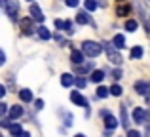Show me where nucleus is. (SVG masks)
<instances>
[{
  "instance_id": "obj_16",
  "label": "nucleus",
  "mask_w": 150,
  "mask_h": 137,
  "mask_svg": "<svg viewBox=\"0 0 150 137\" xmlns=\"http://www.w3.org/2000/svg\"><path fill=\"white\" fill-rule=\"evenodd\" d=\"M91 69H93V63L89 61L88 65H76V69H74V70H76L78 74H84V72H89Z\"/></svg>"
},
{
  "instance_id": "obj_1",
  "label": "nucleus",
  "mask_w": 150,
  "mask_h": 137,
  "mask_svg": "<svg viewBox=\"0 0 150 137\" xmlns=\"http://www.w3.org/2000/svg\"><path fill=\"white\" fill-rule=\"evenodd\" d=\"M101 52H103V46L97 44V42H93V40H86L84 44H82V55L97 57V55H101Z\"/></svg>"
},
{
  "instance_id": "obj_6",
  "label": "nucleus",
  "mask_w": 150,
  "mask_h": 137,
  "mask_svg": "<svg viewBox=\"0 0 150 137\" xmlns=\"http://www.w3.org/2000/svg\"><path fill=\"white\" fill-rule=\"evenodd\" d=\"M30 19H34V21H44V13H42L40 6L38 4H30Z\"/></svg>"
},
{
  "instance_id": "obj_5",
  "label": "nucleus",
  "mask_w": 150,
  "mask_h": 137,
  "mask_svg": "<svg viewBox=\"0 0 150 137\" xmlns=\"http://www.w3.org/2000/svg\"><path fill=\"white\" fill-rule=\"evenodd\" d=\"M133 120H135V124H146V111L137 107L133 111Z\"/></svg>"
},
{
  "instance_id": "obj_2",
  "label": "nucleus",
  "mask_w": 150,
  "mask_h": 137,
  "mask_svg": "<svg viewBox=\"0 0 150 137\" xmlns=\"http://www.w3.org/2000/svg\"><path fill=\"white\" fill-rule=\"evenodd\" d=\"M105 50H106V55H108V61L110 63H114V65H122V55H120V52H116L114 50V46L112 44H106L105 42Z\"/></svg>"
},
{
  "instance_id": "obj_23",
  "label": "nucleus",
  "mask_w": 150,
  "mask_h": 137,
  "mask_svg": "<svg viewBox=\"0 0 150 137\" xmlns=\"http://www.w3.org/2000/svg\"><path fill=\"white\" fill-rule=\"evenodd\" d=\"M122 92H124V89H122V86H118V84H114L112 88L108 89V93H112V95H116V97H120Z\"/></svg>"
},
{
  "instance_id": "obj_36",
  "label": "nucleus",
  "mask_w": 150,
  "mask_h": 137,
  "mask_svg": "<svg viewBox=\"0 0 150 137\" xmlns=\"http://www.w3.org/2000/svg\"><path fill=\"white\" fill-rule=\"evenodd\" d=\"M0 126H4V128H10V120H2V122H0Z\"/></svg>"
},
{
  "instance_id": "obj_31",
  "label": "nucleus",
  "mask_w": 150,
  "mask_h": 137,
  "mask_svg": "<svg viewBox=\"0 0 150 137\" xmlns=\"http://www.w3.org/2000/svg\"><path fill=\"white\" fill-rule=\"evenodd\" d=\"M34 105H36L38 111H40V109H44V101H42V99H36V101H34Z\"/></svg>"
},
{
  "instance_id": "obj_22",
  "label": "nucleus",
  "mask_w": 150,
  "mask_h": 137,
  "mask_svg": "<svg viewBox=\"0 0 150 137\" xmlns=\"http://www.w3.org/2000/svg\"><path fill=\"white\" fill-rule=\"evenodd\" d=\"M103 78H105V72H103V70H93L91 72V80L93 82H101Z\"/></svg>"
},
{
  "instance_id": "obj_14",
  "label": "nucleus",
  "mask_w": 150,
  "mask_h": 137,
  "mask_svg": "<svg viewBox=\"0 0 150 137\" xmlns=\"http://www.w3.org/2000/svg\"><path fill=\"white\" fill-rule=\"evenodd\" d=\"M129 11H131V6H129V4H122V6L116 8V13L122 15V17H124V15H129Z\"/></svg>"
},
{
  "instance_id": "obj_28",
  "label": "nucleus",
  "mask_w": 150,
  "mask_h": 137,
  "mask_svg": "<svg viewBox=\"0 0 150 137\" xmlns=\"http://www.w3.org/2000/svg\"><path fill=\"white\" fill-rule=\"evenodd\" d=\"M74 84H76V88H86V78H74Z\"/></svg>"
},
{
  "instance_id": "obj_10",
  "label": "nucleus",
  "mask_w": 150,
  "mask_h": 137,
  "mask_svg": "<svg viewBox=\"0 0 150 137\" xmlns=\"http://www.w3.org/2000/svg\"><path fill=\"white\" fill-rule=\"evenodd\" d=\"M112 46H114V48H118V50L125 48V38L122 36V34H116V36H114V40H112Z\"/></svg>"
},
{
  "instance_id": "obj_32",
  "label": "nucleus",
  "mask_w": 150,
  "mask_h": 137,
  "mask_svg": "<svg viewBox=\"0 0 150 137\" xmlns=\"http://www.w3.org/2000/svg\"><path fill=\"white\" fill-rule=\"evenodd\" d=\"M6 111H8V105H6V103H0V116H2Z\"/></svg>"
},
{
  "instance_id": "obj_33",
  "label": "nucleus",
  "mask_w": 150,
  "mask_h": 137,
  "mask_svg": "<svg viewBox=\"0 0 150 137\" xmlns=\"http://www.w3.org/2000/svg\"><path fill=\"white\" fill-rule=\"evenodd\" d=\"M112 78H122V70H112Z\"/></svg>"
},
{
  "instance_id": "obj_38",
  "label": "nucleus",
  "mask_w": 150,
  "mask_h": 137,
  "mask_svg": "<svg viewBox=\"0 0 150 137\" xmlns=\"http://www.w3.org/2000/svg\"><path fill=\"white\" fill-rule=\"evenodd\" d=\"M17 137H30V133H27V131H21V133H19Z\"/></svg>"
},
{
  "instance_id": "obj_15",
  "label": "nucleus",
  "mask_w": 150,
  "mask_h": 137,
  "mask_svg": "<svg viewBox=\"0 0 150 137\" xmlns=\"http://www.w3.org/2000/svg\"><path fill=\"white\" fill-rule=\"evenodd\" d=\"M23 114V109L19 107V105H13V107L10 109V118L13 120V118H19V116Z\"/></svg>"
},
{
  "instance_id": "obj_9",
  "label": "nucleus",
  "mask_w": 150,
  "mask_h": 137,
  "mask_svg": "<svg viewBox=\"0 0 150 137\" xmlns=\"http://www.w3.org/2000/svg\"><path fill=\"white\" fill-rule=\"evenodd\" d=\"M105 126H106V128H108V130H114V128H116V126H118V120H116V118H114V116H112V114H110V112H108V114H106V116H105Z\"/></svg>"
},
{
  "instance_id": "obj_29",
  "label": "nucleus",
  "mask_w": 150,
  "mask_h": 137,
  "mask_svg": "<svg viewBox=\"0 0 150 137\" xmlns=\"http://www.w3.org/2000/svg\"><path fill=\"white\" fill-rule=\"evenodd\" d=\"M65 2H67V6H69V8H76L78 4H80V0H65Z\"/></svg>"
},
{
  "instance_id": "obj_37",
  "label": "nucleus",
  "mask_w": 150,
  "mask_h": 137,
  "mask_svg": "<svg viewBox=\"0 0 150 137\" xmlns=\"http://www.w3.org/2000/svg\"><path fill=\"white\" fill-rule=\"evenodd\" d=\"M6 95V88H4V86H0V97H4Z\"/></svg>"
},
{
  "instance_id": "obj_7",
  "label": "nucleus",
  "mask_w": 150,
  "mask_h": 137,
  "mask_svg": "<svg viewBox=\"0 0 150 137\" xmlns=\"http://www.w3.org/2000/svg\"><path fill=\"white\" fill-rule=\"evenodd\" d=\"M19 25H21V31H23V33H25V34H30V33H33V19H30V17H25V19H21V21H19Z\"/></svg>"
},
{
  "instance_id": "obj_19",
  "label": "nucleus",
  "mask_w": 150,
  "mask_h": 137,
  "mask_svg": "<svg viewBox=\"0 0 150 137\" xmlns=\"http://www.w3.org/2000/svg\"><path fill=\"white\" fill-rule=\"evenodd\" d=\"M38 36H40L42 40H50V38H51V33L46 29V27H40V29H38Z\"/></svg>"
},
{
  "instance_id": "obj_17",
  "label": "nucleus",
  "mask_w": 150,
  "mask_h": 137,
  "mask_svg": "<svg viewBox=\"0 0 150 137\" xmlns=\"http://www.w3.org/2000/svg\"><path fill=\"white\" fill-rule=\"evenodd\" d=\"M137 27H139V21H137V19H129V21H125V31H129V33H135Z\"/></svg>"
},
{
  "instance_id": "obj_21",
  "label": "nucleus",
  "mask_w": 150,
  "mask_h": 137,
  "mask_svg": "<svg viewBox=\"0 0 150 137\" xmlns=\"http://www.w3.org/2000/svg\"><path fill=\"white\" fill-rule=\"evenodd\" d=\"M131 57L133 59H141V57H143V48H141V46H135V48L131 50Z\"/></svg>"
},
{
  "instance_id": "obj_20",
  "label": "nucleus",
  "mask_w": 150,
  "mask_h": 137,
  "mask_svg": "<svg viewBox=\"0 0 150 137\" xmlns=\"http://www.w3.org/2000/svg\"><path fill=\"white\" fill-rule=\"evenodd\" d=\"M120 114H122V126L129 128V120H127V112H125V107H120Z\"/></svg>"
},
{
  "instance_id": "obj_13",
  "label": "nucleus",
  "mask_w": 150,
  "mask_h": 137,
  "mask_svg": "<svg viewBox=\"0 0 150 137\" xmlns=\"http://www.w3.org/2000/svg\"><path fill=\"white\" fill-rule=\"evenodd\" d=\"M19 97H21V101H25V103H30V101H33V92H30V89H21V92H19Z\"/></svg>"
},
{
  "instance_id": "obj_40",
  "label": "nucleus",
  "mask_w": 150,
  "mask_h": 137,
  "mask_svg": "<svg viewBox=\"0 0 150 137\" xmlns=\"http://www.w3.org/2000/svg\"><path fill=\"white\" fill-rule=\"evenodd\" d=\"M0 137H4V135H2V133H0Z\"/></svg>"
},
{
  "instance_id": "obj_24",
  "label": "nucleus",
  "mask_w": 150,
  "mask_h": 137,
  "mask_svg": "<svg viewBox=\"0 0 150 137\" xmlns=\"http://www.w3.org/2000/svg\"><path fill=\"white\" fill-rule=\"evenodd\" d=\"M10 131H11V135L17 137L19 133H21V126H19V124H10Z\"/></svg>"
},
{
  "instance_id": "obj_12",
  "label": "nucleus",
  "mask_w": 150,
  "mask_h": 137,
  "mask_svg": "<svg viewBox=\"0 0 150 137\" xmlns=\"http://www.w3.org/2000/svg\"><path fill=\"white\" fill-rule=\"evenodd\" d=\"M61 84L65 86V88L72 86V84H74V76H72V74H69V72H65V74L61 76Z\"/></svg>"
},
{
  "instance_id": "obj_8",
  "label": "nucleus",
  "mask_w": 150,
  "mask_h": 137,
  "mask_svg": "<svg viewBox=\"0 0 150 137\" xmlns=\"http://www.w3.org/2000/svg\"><path fill=\"white\" fill-rule=\"evenodd\" d=\"M135 92L139 93V95H146V93H148V84H146V82H143V80L135 82Z\"/></svg>"
},
{
  "instance_id": "obj_39",
  "label": "nucleus",
  "mask_w": 150,
  "mask_h": 137,
  "mask_svg": "<svg viewBox=\"0 0 150 137\" xmlns=\"http://www.w3.org/2000/svg\"><path fill=\"white\" fill-rule=\"evenodd\" d=\"M74 137H86V135H82V133H78V135H74Z\"/></svg>"
},
{
  "instance_id": "obj_30",
  "label": "nucleus",
  "mask_w": 150,
  "mask_h": 137,
  "mask_svg": "<svg viewBox=\"0 0 150 137\" xmlns=\"http://www.w3.org/2000/svg\"><path fill=\"white\" fill-rule=\"evenodd\" d=\"M127 137H143V135H141L139 131H133V130H129V131H127Z\"/></svg>"
},
{
  "instance_id": "obj_26",
  "label": "nucleus",
  "mask_w": 150,
  "mask_h": 137,
  "mask_svg": "<svg viewBox=\"0 0 150 137\" xmlns=\"http://www.w3.org/2000/svg\"><path fill=\"white\" fill-rule=\"evenodd\" d=\"M97 97H108V89L99 86V88H97Z\"/></svg>"
},
{
  "instance_id": "obj_18",
  "label": "nucleus",
  "mask_w": 150,
  "mask_h": 137,
  "mask_svg": "<svg viewBox=\"0 0 150 137\" xmlns=\"http://www.w3.org/2000/svg\"><path fill=\"white\" fill-rule=\"evenodd\" d=\"M76 23H80V25H88V23H89V17H88V13L80 11V13L76 15Z\"/></svg>"
},
{
  "instance_id": "obj_35",
  "label": "nucleus",
  "mask_w": 150,
  "mask_h": 137,
  "mask_svg": "<svg viewBox=\"0 0 150 137\" xmlns=\"http://www.w3.org/2000/svg\"><path fill=\"white\" fill-rule=\"evenodd\" d=\"M55 27H57V29H63V21L61 19H55Z\"/></svg>"
},
{
  "instance_id": "obj_4",
  "label": "nucleus",
  "mask_w": 150,
  "mask_h": 137,
  "mask_svg": "<svg viewBox=\"0 0 150 137\" xmlns=\"http://www.w3.org/2000/svg\"><path fill=\"white\" fill-rule=\"evenodd\" d=\"M70 101H72L74 105H78V107H88V99H86L80 92H72L70 93Z\"/></svg>"
},
{
  "instance_id": "obj_3",
  "label": "nucleus",
  "mask_w": 150,
  "mask_h": 137,
  "mask_svg": "<svg viewBox=\"0 0 150 137\" xmlns=\"http://www.w3.org/2000/svg\"><path fill=\"white\" fill-rule=\"evenodd\" d=\"M2 4H4V8H6V13L15 21V19H17V10H19L17 2H13V0H2Z\"/></svg>"
},
{
  "instance_id": "obj_25",
  "label": "nucleus",
  "mask_w": 150,
  "mask_h": 137,
  "mask_svg": "<svg viewBox=\"0 0 150 137\" xmlns=\"http://www.w3.org/2000/svg\"><path fill=\"white\" fill-rule=\"evenodd\" d=\"M84 6H86V10L93 11V10L97 8V2H95V0H86V2H84Z\"/></svg>"
},
{
  "instance_id": "obj_34",
  "label": "nucleus",
  "mask_w": 150,
  "mask_h": 137,
  "mask_svg": "<svg viewBox=\"0 0 150 137\" xmlns=\"http://www.w3.org/2000/svg\"><path fill=\"white\" fill-rule=\"evenodd\" d=\"M4 61H6V55H4V52H2V50H0V67H2V65H4Z\"/></svg>"
},
{
  "instance_id": "obj_27",
  "label": "nucleus",
  "mask_w": 150,
  "mask_h": 137,
  "mask_svg": "<svg viewBox=\"0 0 150 137\" xmlns=\"http://www.w3.org/2000/svg\"><path fill=\"white\" fill-rule=\"evenodd\" d=\"M63 29H65L69 34H72L74 33V31H72V21H63Z\"/></svg>"
},
{
  "instance_id": "obj_11",
  "label": "nucleus",
  "mask_w": 150,
  "mask_h": 137,
  "mask_svg": "<svg viewBox=\"0 0 150 137\" xmlns=\"http://www.w3.org/2000/svg\"><path fill=\"white\" fill-rule=\"evenodd\" d=\"M70 61H72V65L76 67V65H80L82 61H84V55H82V52H78V50H74L72 55H70Z\"/></svg>"
}]
</instances>
